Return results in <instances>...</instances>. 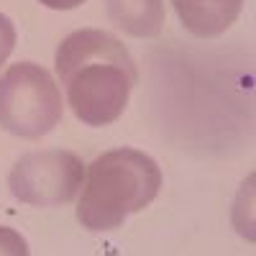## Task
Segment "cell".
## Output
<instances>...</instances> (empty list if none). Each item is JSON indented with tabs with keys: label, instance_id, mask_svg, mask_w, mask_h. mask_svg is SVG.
<instances>
[{
	"label": "cell",
	"instance_id": "cell-1",
	"mask_svg": "<svg viewBox=\"0 0 256 256\" xmlns=\"http://www.w3.org/2000/svg\"><path fill=\"white\" fill-rule=\"evenodd\" d=\"M54 67L70 110L92 128L116 123L138 82L134 56L118 36L102 28H80L64 36Z\"/></svg>",
	"mask_w": 256,
	"mask_h": 256
},
{
	"label": "cell",
	"instance_id": "cell-2",
	"mask_svg": "<svg viewBox=\"0 0 256 256\" xmlns=\"http://www.w3.org/2000/svg\"><path fill=\"white\" fill-rule=\"evenodd\" d=\"M162 182V169L148 154L131 146L110 148L88 164L77 220L92 233L116 230L159 198Z\"/></svg>",
	"mask_w": 256,
	"mask_h": 256
},
{
	"label": "cell",
	"instance_id": "cell-3",
	"mask_svg": "<svg viewBox=\"0 0 256 256\" xmlns=\"http://www.w3.org/2000/svg\"><path fill=\"white\" fill-rule=\"evenodd\" d=\"M64 102L54 74L36 62H16L0 74V128L36 141L62 120Z\"/></svg>",
	"mask_w": 256,
	"mask_h": 256
},
{
	"label": "cell",
	"instance_id": "cell-4",
	"mask_svg": "<svg viewBox=\"0 0 256 256\" xmlns=\"http://www.w3.org/2000/svg\"><path fill=\"white\" fill-rule=\"evenodd\" d=\"M84 164L70 148L28 152L8 172L10 195L31 208H62L80 198L84 184Z\"/></svg>",
	"mask_w": 256,
	"mask_h": 256
},
{
	"label": "cell",
	"instance_id": "cell-5",
	"mask_svg": "<svg viewBox=\"0 0 256 256\" xmlns=\"http://www.w3.org/2000/svg\"><path fill=\"white\" fill-rule=\"evenodd\" d=\"M172 8L192 36L212 38L236 24L244 0H172Z\"/></svg>",
	"mask_w": 256,
	"mask_h": 256
},
{
	"label": "cell",
	"instance_id": "cell-6",
	"mask_svg": "<svg viewBox=\"0 0 256 256\" xmlns=\"http://www.w3.org/2000/svg\"><path fill=\"white\" fill-rule=\"evenodd\" d=\"M110 24L134 36L154 38L164 28V0H105Z\"/></svg>",
	"mask_w": 256,
	"mask_h": 256
},
{
	"label": "cell",
	"instance_id": "cell-7",
	"mask_svg": "<svg viewBox=\"0 0 256 256\" xmlns=\"http://www.w3.org/2000/svg\"><path fill=\"white\" fill-rule=\"evenodd\" d=\"M230 226L236 236L256 246V169L244 177L230 205Z\"/></svg>",
	"mask_w": 256,
	"mask_h": 256
},
{
	"label": "cell",
	"instance_id": "cell-8",
	"mask_svg": "<svg viewBox=\"0 0 256 256\" xmlns=\"http://www.w3.org/2000/svg\"><path fill=\"white\" fill-rule=\"evenodd\" d=\"M0 256H31V246L24 233L10 226H0Z\"/></svg>",
	"mask_w": 256,
	"mask_h": 256
},
{
	"label": "cell",
	"instance_id": "cell-9",
	"mask_svg": "<svg viewBox=\"0 0 256 256\" xmlns=\"http://www.w3.org/2000/svg\"><path fill=\"white\" fill-rule=\"evenodd\" d=\"M16 41H18V34H16L13 20L0 13V67L10 59V54L16 49Z\"/></svg>",
	"mask_w": 256,
	"mask_h": 256
},
{
	"label": "cell",
	"instance_id": "cell-10",
	"mask_svg": "<svg viewBox=\"0 0 256 256\" xmlns=\"http://www.w3.org/2000/svg\"><path fill=\"white\" fill-rule=\"evenodd\" d=\"M38 3L49 10H74L84 3V0H38Z\"/></svg>",
	"mask_w": 256,
	"mask_h": 256
}]
</instances>
